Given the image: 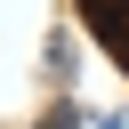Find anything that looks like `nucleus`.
Listing matches in <instances>:
<instances>
[{
	"instance_id": "nucleus-1",
	"label": "nucleus",
	"mask_w": 129,
	"mask_h": 129,
	"mask_svg": "<svg viewBox=\"0 0 129 129\" xmlns=\"http://www.w3.org/2000/svg\"><path fill=\"white\" fill-rule=\"evenodd\" d=\"M97 129H121V121H97Z\"/></svg>"
}]
</instances>
